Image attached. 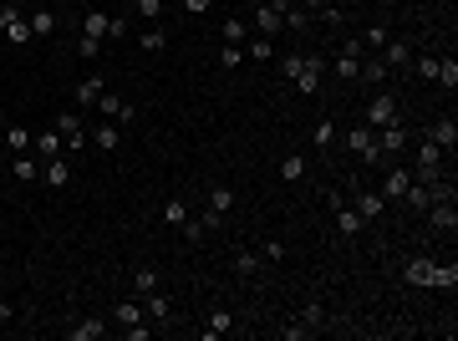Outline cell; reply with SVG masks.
<instances>
[{"instance_id": "47", "label": "cell", "mask_w": 458, "mask_h": 341, "mask_svg": "<svg viewBox=\"0 0 458 341\" xmlns=\"http://www.w3.org/2000/svg\"><path fill=\"white\" fill-rule=\"evenodd\" d=\"M122 336H127V341H148V336H153V326H143V321H133V326H122Z\"/></svg>"}, {"instance_id": "13", "label": "cell", "mask_w": 458, "mask_h": 341, "mask_svg": "<svg viewBox=\"0 0 458 341\" xmlns=\"http://www.w3.org/2000/svg\"><path fill=\"white\" fill-rule=\"evenodd\" d=\"M102 82H107V77H82V82H77V108H97V97L107 92Z\"/></svg>"}, {"instance_id": "43", "label": "cell", "mask_w": 458, "mask_h": 341, "mask_svg": "<svg viewBox=\"0 0 458 341\" xmlns=\"http://www.w3.org/2000/svg\"><path fill=\"white\" fill-rule=\"evenodd\" d=\"M260 260H270V265H280V260H286V245H275V240H265V245H260Z\"/></svg>"}, {"instance_id": "48", "label": "cell", "mask_w": 458, "mask_h": 341, "mask_svg": "<svg viewBox=\"0 0 458 341\" xmlns=\"http://www.w3.org/2000/svg\"><path fill=\"white\" fill-rule=\"evenodd\" d=\"M239 61H245V51H239V46H224V51H220V67H239Z\"/></svg>"}, {"instance_id": "30", "label": "cell", "mask_w": 458, "mask_h": 341, "mask_svg": "<svg viewBox=\"0 0 458 341\" xmlns=\"http://www.w3.org/2000/svg\"><path fill=\"white\" fill-rule=\"evenodd\" d=\"M138 46H143V51H163V46H168V36H163V26H148V31L138 36Z\"/></svg>"}, {"instance_id": "41", "label": "cell", "mask_w": 458, "mask_h": 341, "mask_svg": "<svg viewBox=\"0 0 458 341\" xmlns=\"http://www.w3.org/2000/svg\"><path fill=\"white\" fill-rule=\"evenodd\" d=\"M453 281H458V270H453V265H433V281H428V285H443V290H448Z\"/></svg>"}, {"instance_id": "8", "label": "cell", "mask_w": 458, "mask_h": 341, "mask_svg": "<svg viewBox=\"0 0 458 341\" xmlns=\"http://www.w3.org/2000/svg\"><path fill=\"white\" fill-rule=\"evenodd\" d=\"M97 112H102V117H117V122H133V117H138L133 102H122V97H113V92L97 97Z\"/></svg>"}, {"instance_id": "51", "label": "cell", "mask_w": 458, "mask_h": 341, "mask_svg": "<svg viewBox=\"0 0 458 341\" xmlns=\"http://www.w3.org/2000/svg\"><path fill=\"white\" fill-rule=\"evenodd\" d=\"M209 6H214V0H184V11H189V15H204Z\"/></svg>"}, {"instance_id": "7", "label": "cell", "mask_w": 458, "mask_h": 341, "mask_svg": "<svg viewBox=\"0 0 458 341\" xmlns=\"http://www.w3.org/2000/svg\"><path fill=\"white\" fill-rule=\"evenodd\" d=\"M51 127H56L61 138H67V148H82V112H77V108L56 112V117H51Z\"/></svg>"}, {"instance_id": "40", "label": "cell", "mask_w": 458, "mask_h": 341, "mask_svg": "<svg viewBox=\"0 0 458 341\" xmlns=\"http://www.w3.org/2000/svg\"><path fill=\"white\" fill-rule=\"evenodd\" d=\"M133 11H138L143 20H158V15H163V0H133Z\"/></svg>"}, {"instance_id": "26", "label": "cell", "mask_w": 458, "mask_h": 341, "mask_svg": "<svg viewBox=\"0 0 458 341\" xmlns=\"http://www.w3.org/2000/svg\"><path fill=\"white\" fill-rule=\"evenodd\" d=\"M11 174H15L20 184H31V179L41 174V168H36V158H26V153H15V158H11Z\"/></svg>"}, {"instance_id": "11", "label": "cell", "mask_w": 458, "mask_h": 341, "mask_svg": "<svg viewBox=\"0 0 458 341\" xmlns=\"http://www.w3.org/2000/svg\"><path fill=\"white\" fill-rule=\"evenodd\" d=\"M352 209H357V214H362L367 224H372V219H382V209H387V199H382V194H372V188H362V194L352 199Z\"/></svg>"}, {"instance_id": "18", "label": "cell", "mask_w": 458, "mask_h": 341, "mask_svg": "<svg viewBox=\"0 0 458 341\" xmlns=\"http://www.w3.org/2000/svg\"><path fill=\"white\" fill-rule=\"evenodd\" d=\"M46 184H51V188H67V184H72V163L61 158V153L46 158Z\"/></svg>"}, {"instance_id": "9", "label": "cell", "mask_w": 458, "mask_h": 341, "mask_svg": "<svg viewBox=\"0 0 458 341\" xmlns=\"http://www.w3.org/2000/svg\"><path fill=\"white\" fill-rule=\"evenodd\" d=\"M423 138H428V143H438L443 153H453V143H458V122H453V117H438V122H433Z\"/></svg>"}, {"instance_id": "36", "label": "cell", "mask_w": 458, "mask_h": 341, "mask_svg": "<svg viewBox=\"0 0 458 341\" xmlns=\"http://www.w3.org/2000/svg\"><path fill=\"white\" fill-rule=\"evenodd\" d=\"M407 281H412V285H428V281H433V265H428V260H412V265H407Z\"/></svg>"}, {"instance_id": "50", "label": "cell", "mask_w": 458, "mask_h": 341, "mask_svg": "<svg viewBox=\"0 0 458 341\" xmlns=\"http://www.w3.org/2000/svg\"><path fill=\"white\" fill-rule=\"evenodd\" d=\"M280 336H286V341H305V336H311V326H280Z\"/></svg>"}, {"instance_id": "27", "label": "cell", "mask_w": 458, "mask_h": 341, "mask_svg": "<svg viewBox=\"0 0 458 341\" xmlns=\"http://www.w3.org/2000/svg\"><path fill=\"white\" fill-rule=\"evenodd\" d=\"M220 36H224V46H239V41H245V20H239V15H224Z\"/></svg>"}, {"instance_id": "1", "label": "cell", "mask_w": 458, "mask_h": 341, "mask_svg": "<svg viewBox=\"0 0 458 341\" xmlns=\"http://www.w3.org/2000/svg\"><path fill=\"white\" fill-rule=\"evenodd\" d=\"M346 148H352L357 158H367V163H377V158H382V148H377V133H372L367 122H357L352 133H346Z\"/></svg>"}, {"instance_id": "24", "label": "cell", "mask_w": 458, "mask_h": 341, "mask_svg": "<svg viewBox=\"0 0 458 341\" xmlns=\"http://www.w3.org/2000/svg\"><path fill=\"white\" fill-rule=\"evenodd\" d=\"M387 72H392L387 61H382V56H372V61H362V72H357V82H387Z\"/></svg>"}, {"instance_id": "2", "label": "cell", "mask_w": 458, "mask_h": 341, "mask_svg": "<svg viewBox=\"0 0 458 341\" xmlns=\"http://www.w3.org/2000/svg\"><path fill=\"white\" fill-rule=\"evenodd\" d=\"M367 127H387V122H402L397 117V97H392V92H382V97H372V102H367V117H362Z\"/></svg>"}, {"instance_id": "35", "label": "cell", "mask_w": 458, "mask_h": 341, "mask_svg": "<svg viewBox=\"0 0 458 341\" xmlns=\"http://www.w3.org/2000/svg\"><path fill=\"white\" fill-rule=\"evenodd\" d=\"M163 219H168V224H184V219H189V204H184V199H168V204H163Z\"/></svg>"}, {"instance_id": "12", "label": "cell", "mask_w": 458, "mask_h": 341, "mask_svg": "<svg viewBox=\"0 0 458 341\" xmlns=\"http://www.w3.org/2000/svg\"><path fill=\"white\" fill-rule=\"evenodd\" d=\"M82 36L107 41V36H113V15H107V11H87V15H82Z\"/></svg>"}, {"instance_id": "39", "label": "cell", "mask_w": 458, "mask_h": 341, "mask_svg": "<svg viewBox=\"0 0 458 341\" xmlns=\"http://www.w3.org/2000/svg\"><path fill=\"white\" fill-rule=\"evenodd\" d=\"M300 174H305V158H295V153H291L286 163H280V179H286V184H295Z\"/></svg>"}, {"instance_id": "22", "label": "cell", "mask_w": 458, "mask_h": 341, "mask_svg": "<svg viewBox=\"0 0 458 341\" xmlns=\"http://www.w3.org/2000/svg\"><path fill=\"white\" fill-rule=\"evenodd\" d=\"M36 148H41V158H56L61 148H67V138H61L56 127H46V133H36Z\"/></svg>"}, {"instance_id": "44", "label": "cell", "mask_w": 458, "mask_h": 341, "mask_svg": "<svg viewBox=\"0 0 458 341\" xmlns=\"http://www.w3.org/2000/svg\"><path fill=\"white\" fill-rule=\"evenodd\" d=\"M412 72H418L423 82H433V72H438V56H418V61H412Z\"/></svg>"}, {"instance_id": "33", "label": "cell", "mask_w": 458, "mask_h": 341, "mask_svg": "<svg viewBox=\"0 0 458 341\" xmlns=\"http://www.w3.org/2000/svg\"><path fill=\"white\" fill-rule=\"evenodd\" d=\"M321 321H326V306H321V301H311V306L300 311V326H311V336L321 331Z\"/></svg>"}, {"instance_id": "16", "label": "cell", "mask_w": 458, "mask_h": 341, "mask_svg": "<svg viewBox=\"0 0 458 341\" xmlns=\"http://www.w3.org/2000/svg\"><path fill=\"white\" fill-rule=\"evenodd\" d=\"M31 143H36L31 127H20V122H11V127H6V148H11V158H15V153H26Z\"/></svg>"}, {"instance_id": "20", "label": "cell", "mask_w": 458, "mask_h": 341, "mask_svg": "<svg viewBox=\"0 0 458 341\" xmlns=\"http://www.w3.org/2000/svg\"><path fill=\"white\" fill-rule=\"evenodd\" d=\"M433 82H443L448 92L458 87V56H453V51H448V56H438V72H433Z\"/></svg>"}, {"instance_id": "37", "label": "cell", "mask_w": 458, "mask_h": 341, "mask_svg": "<svg viewBox=\"0 0 458 341\" xmlns=\"http://www.w3.org/2000/svg\"><path fill=\"white\" fill-rule=\"evenodd\" d=\"M117 321H122V326L143 321V306H138V301H117Z\"/></svg>"}, {"instance_id": "38", "label": "cell", "mask_w": 458, "mask_h": 341, "mask_svg": "<svg viewBox=\"0 0 458 341\" xmlns=\"http://www.w3.org/2000/svg\"><path fill=\"white\" fill-rule=\"evenodd\" d=\"M311 138H316V148H331V143H336V122H326V117H321Z\"/></svg>"}, {"instance_id": "23", "label": "cell", "mask_w": 458, "mask_h": 341, "mask_svg": "<svg viewBox=\"0 0 458 341\" xmlns=\"http://www.w3.org/2000/svg\"><path fill=\"white\" fill-rule=\"evenodd\" d=\"M229 331H234V316L229 311H214L209 321H204V336H229Z\"/></svg>"}, {"instance_id": "31", "label": "cell", "mask_w": 458, "mask_h": 341, "mask_svg": "<svg viewBox=\"0 0 458 341\" xmlns=\"http://www.w3.org/2000/svg\"><path fill=\"white\" fill-rule=\"evenodd\" d=\"M260 265H265V260H260L255 250H239V260H234V270L245 275V281H250V275H260Z\"/></svg>"}, {"instance_id": "10", "label": "cell", "mask_w": 458, "mask_h": 341, "mask_svg": "<svg viewBox=\"0 0 458 341\" xmlns=\"http://www.w3.org/2000/svg\"><path fill=\"white\" fill-rule=\"evenodd\" d=\"M407 184H412L407 168H387V179H382V199H387V204H397V199L407 194Z\"/></svg>"}, {"instance_id": "6", "label": "cell", "mask_w": 458, "mask_h": 341, "mask_svg": "<svg viewBox=\"0 0 458 341\" xmlns=\"http://www.w3.org/2000/svg\"><path fill=\"white\" fill-rule=\"evenodd\" d=\"M428 224L443 229V234H453V229H458V209H453V199H433V204H428Z\"/></svg>"}, {"instance_id": "49", "label": "cell", "mask_w": 458, "mask_h": 341, "mask_svg": "<svg viewBox=\"0 0 458 341\" xmlns=\"http://www.w3.org/2000/svg\"><path fill=\"white\" fill-rule=\"evenodd\" d=\"M77 51H82V56H97V51H102V41H97V36H82V41H77Z\"/></svg>"}, {"instance_id": "42", "label": "cell", "mask_w": 458, "mask_h": 341, "mask_svg": "<svg viewBox=\"0 0 458 341\" xmlns=\"http://www.w3.org/2000/svg\"><path fill=\"white\" fill-rule=\"evenodd\" d=\"M280 20H286V26H291V31H305V26H311V15H305L300 6H291L286 15H280Z\"/></svg>"}, {"instance_id": "3", "label": "cell", "mask_w": 458, "mask_h": 341, "mask_svg": "<svg viewBox=\"0 0 458 341\" xmlns=\"http://www.w3.org/2000/svg\"><path fill=\"white\" fill-rule=\"evenodd\" d=\"M0 26H6L11 46H26V41H31V26H26V15H20L15 6H0Z\"/></svg>"}, {"instance_id": "21", "label": "cell", "mask_w": 458, "mask_h": 341, "mask_svg": "<svg viewBox=\"0 0 458 341\" xmlns=\"http://www.w3.org/2000/svg\"><path fill=\"white\" fill-rule=\"evenodd\" d=\"M209 209H214V214H229V209H234V188L229 184H214L209 188Z\"/></svg>"}, {"instance_id": "32", "label": "cell", "mask_w": 458, "mask_h": 341, "mask_svg": "<svg viewBox=\"0 0 458 341\" xmlns=\"http://www.w3.org/2000/svg\"><path fill=\"white\" fill-rule=\"evenodd\" d=\"M148 316H158V321H168V316H173V306H168L163 290H148Z\"/></svg>"}, {"instance_id": "28", "label": "cell", "mask_w": 458, "mask_h": 341, "mask_svg": "<svg viewBox=\"0 0 458 341\" xmlns=\"http://www.w3.org/2000/svg\"><path fill=\"white\" fill-rule=\"evenodd\" d=\"M331 72H336L341 82H357V72H362V56H346V51H341V56H336V67H331Z\"/></svg>"}, {"instance_id": "25", "label": "cell", "mask_w": 458, "mask_h": 341, "mask_svg": "<svg viewBox=\"0 0 458 341\" xmlns=\"http://www.w3.org/2000/svg\"><path fill=\"white\" fill-rule=\"evenodd\" d=\"M133 290H138V295L158 290V270H153V265H138V270H133Z\"/></svg>"}, {"instance_id": "17", "label": "cell", "mask_w": 458, "mask_h": 341, "mask_svg": "<svg viewBox=\"0 0 458 341\" xmlns=\"http://www.w3.org/2000/svg\"><path fill=\"white\" fill-rule=\"evenodd\" d=\"M26 26H31V41H46V36L56 31V15H51V11H31Z\"/></svg>"}, {"instance_id": "14", "label": "cell", "mask_w": 458, "mask_h": 341, "mask_svg": "<svg viewBox=\"0 0 458 341\" xmlns=\"http://www.w3.org/2000/svg\"><path fill=\"white\" fill-rule=\"evenodd\" d=\"M117 143H122V138H117L113 122H97V127H92V148H97V153H117Z\"/></svg>"}, {"instance_id": "5", "label": "cell", "mask_w": 458, "mask_h": 341, "mask_svg": "<svg viewBox=\"0 0 458 341\" xmlns=\"http://www.w3.org/2000/svg\"><path fill=\"white\" fill-rule=\"evenodd\" d=\"M326 204H331V209H336V229H341V240H357V234H362V224H367V219L357 214V209H352V204H341L336 194H331V199H326Z\"/></svg>"}, {"instance_id": "46", "label": "cell", "mask_w": 458, "mask_h": 341, "mask_svg": "<svg viewBox=\"0 0 458 341\" xmlns=\"http://www.w3.org/2000/svg\"><path fill=\"white\" fill-rule=\"evenodd\" d=\"M179 229H184V240H189V245H199V240H204V234H209V229H204L199 219H184Z\"/></svg>"}, {"instance_id": "19", "label": "cell", "mask_w": 458, "mask_h": 341, "mask_svg": "<svg viewBox=\"0 0 458 341\" xmlns=\"http://www.w3.org/2000/svg\"><path fill=\"white\" fill-rule=\"evenodd\" d=\"M67 336H72V341H102V336H107V326L97 321V316H87V321H77Z\"/></svg>"}, {"instance_id": "52", "label": "cell", "mask_w": 458, "mask_h": 341, "mask_svg": "<svg viewBox=\"0 0 458 341\" xmlns=\"http://www.w3.org/2000/svg\"><path fill=\"white\" fill-rule=\"evenodd\" d=\"M295 6H300V11H321V6H326V0H295Z\"/></svg>"}, {"instance_id": "4", "label": "cell", "mask_w": 458, "mask_h": 341, "mask_svg": "<svg viewBox=\"0 0 458 341\" xmlns=\"http://www.w3.org/2000/svg\"><path fill=\"white\" fill-rule=\"evenodd\" d=\"M321 77H326V61H321V56H300V72H295V92H305V97H311V92L321 87Z\"/></svg>"}, {"instance_id": "53", "label": "cell", "mask_w": 458, "mask_h": 341, "mask_svg": "<svg viewBox=\"0 0 458 341\" xmlns=\"http://www.w3.org/2000/svg\"><path fill=\"white\" fill-rule=\"evenodd\" d=\"M260 6H265V0H260Z\"/></svg>"}, {"instance_id": "15", "label": "cell", "mask_w": 458, "mask_h": 341, "mask_svg": "<svg viewBox=\"0 0 458 341\" xmlns=\"http://www.w3.org/2000/svg\"><path fill=\"white\" fill-rule=\"evenodd\" d=\"M255 26H260V36H280V26H286V20H280L275 6H255Z\"/></svg>"}, {"instance_id": "45", "label": "cell", "mask_w": 458, "mask_h": 341, "mask_svg": "<svg viewBox=\"0 0 458 341\" xmlns=\"http://www.w3.org/2000/svg\"><path fill=\"white\" fill-rule=\"evenodd\" d=\"M387 26H367V36H362V46H387Z\"/></svg>"}, {"instance_id": "29", "label": "cell", "mask_w": 458, "mask_h": 341, "mask_svg": "<svg viewBox=\"0 0 458 341\" xmlns=\"http://www.w3.org/2000/svg\"><path fill=\"white\" fill-rule=\"evenodd\" d=\"M382 61H387V67H407V41H387Z\"/></svg>"}, {"instance_id": "34", "label": "cell", "mask_w": 458, "mask_h": 341, "mask_svg": "<svg viewBox=\"0 0 458 341\" xmlns=\"http://www.w3.org/2000/svg\"><path fill=\"white\" fill-rule=\"evenodd\" d=\"M250 56H255V61H270V56H275V36H260V41H250Z\"/></svg>"}]
</instances>
